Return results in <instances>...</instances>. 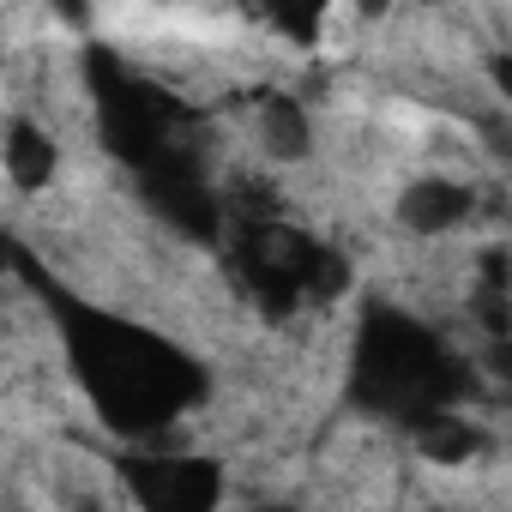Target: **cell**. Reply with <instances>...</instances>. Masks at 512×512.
<instances>
[{
    "label": "cell",
    "instance_id": "6da1fadb",
    "mask_svg": "<svg viewBox=\"0 0 512 512\" xmlns=\"http://www.w3.org/2000/svg\"><path fill=\"white\" fill-rule=\"evenodd\" d=\"M464 217H470V187L452 181V175H422L398 193V223L410 235H446Z\"/></svg>",
    "mask_w": 512,
    "mask_h": 512
},
{
    "label": "cell",
    "instance_id": "7a4b0ae2",
    "mask_svg": "<svg viewBox=\"0 0 512 512\" xmlns=\"http://www.w3.org/2000/svg\"><path fill=\"white\" fill-rule=\"evenodd\" d=\"M7 181H13V193H49V181H55V139L31 115L7 121Z\"/></svg>",
    "mask_w": 512,
    "mask_h": 512
}]
</instances>
